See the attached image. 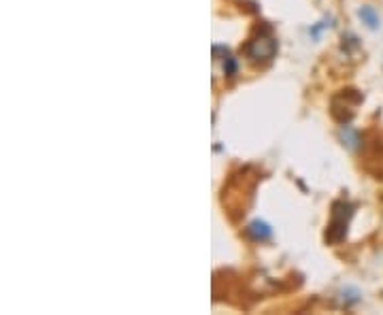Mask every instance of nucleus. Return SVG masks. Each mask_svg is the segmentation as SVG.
<instances>
[{
	"label": "nucleus",
	"instance_id": "6",
	"mask_svg": "<svg viewBox=\"0 0 383 315\" xmlns=\"http://www.w3.org/2000/svg\"><path fill=\"white\" fill-rule=\"evenodd\" d=\"M237 71H239V62H237V58L228 56V58L224 60V75H226V77H233V75H237Z\"/></svg>",
	"mask_w": 383,
	"mask_h": 315
},
{
	"label": "nucleus",
	"instance_id": "7",
	"mask_svg": "<svg viewBox=\"0 0 383 315\" xmlns=\"http://www.w3.org/2000/svg\"><path fill=\"white\" fill-rule=\"evenodd\" d=\"M330 21H332L330 17H328V19H324V21H317V26H313V28L309 30V32H311V36H315V38H317L322 30H326V28H330V26H332Z\"/></svg>",
	"mask_w": 383,
	"mask_h": 315
},
{
	"label": "nucleus",
	"instance_id": "5",
	"mask_svg": "<svg viewBox=\"0 0 383 315\" xmlns=\"http://www.w3.org/2000/svg\"><path fill=\"white\" fill-rule=\"evenodd\" d=\"M358 17H360V21H362L369 30H379V26H382V17H379L377 9L371 6V4L360 6V9H358Z\"/></svg>",
	"mask_w": 383,
	"mask_h": 315
},
{
	"label": "nucleus",
	"instance_id": "2",
	"mask_svg": "<svg viewBox=\"0 0 383 315\" xmlns=\"http://www.w3.org/2000/svg\"><path fill=\"white\" fill-rule=\"evenodd\" d=\"M277 53V41L268 32H260L247 43V58L252 62H270Z\"/></svg>",
	"mask_w": 383,
	"mask_h": 315
},
{
	"label": "nucleus",
	"instance_id": "3",
	"mask_svg": "<svg viewBox=\"0 0 383 315\" xmlns=\"http://www.w3.org/2000/svg\"><path fill=\"white\" fill-rule=\"evenodd\" d=\"M339 137H341V143L349 150V152H358L362 148V135L352 128L349 124H343L341 130H339Z\"/></svg>",
	"mask_w": 383,
	"mask_h": 315
},
{
	"label": "nucleus",
	"instance_id": "1",
	"mask_svg": "<svg viewBox=\"0 0 383 315\" xmlns=\"http://www.w3.org/2000/svg\"><path fill=\"white\" fill-rule=\"evenodd\" d=\"M352 213H354V207L345 200H339L332 205V222H330V228L326 234V239L330 243H339L347 237V226H349Z\"/></svg>",
	"mask_w": 383,
	"mask_h": 315
},
{
	"label": "nucleus",
	"instance_id": "4",
	"mask_svg": "<svg viewBox=\"0 0 383 315\" xmlns=\"http://www.w3.org/2000/svg\"><path fill=\"white\" fill-rule=\"evenodd\" d=\"M247 237L255 241V243H264V241H268L270 237H272V228L264 222V220H254V222H250V226H247Z\"/></svg>",
	"mask_w": 383,
	"mask_h": 315
}]
</instances>
